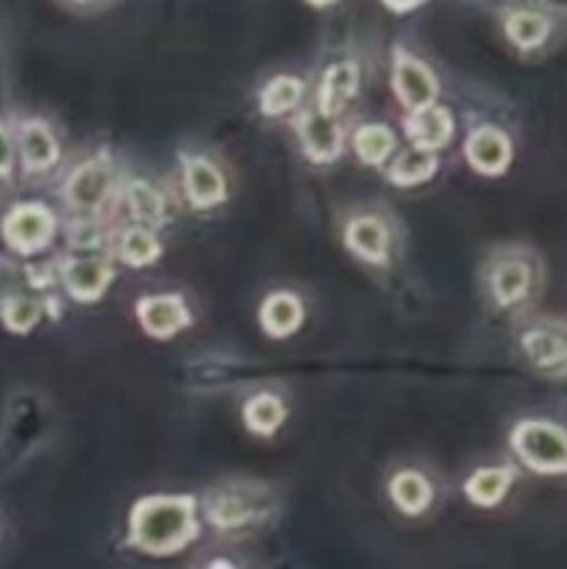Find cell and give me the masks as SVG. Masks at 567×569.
I'll return each instance as SVG.
<instances>
[{
    "instance_id": "1",
    "label": "cell",
    "mask_w": 567,
    "mask_h": 569,
    "mask_svg": "<svg viewBox=\"0 0 567 569\" xmlns=\"http://www.w3.org/2000/svg\"><path fill=\"white\" fill-rule=\"evenodd\" d=\"M198 537L192 498H145L128 517V542L142 553H178Z\"/></svg>"
},
{
    "instance_id": "2",
    "label": "cell",
    "mask_w": 567,
    "mask_h": 569,
    "mask_svg": "<svg viewBox=\"0 0 567 569\" xmlns=\"http://www.w3.org/2000/svg\"><path fill=\"white\" fill-rule=\"evenodd\" d=\"M517 456L539 472L567 470V433L550 422H520L511 433Z\"/></svg>"
},
{
    "instance_id": "3",
    "label": "cell",
    "mask_w": 567,
    "mask_h": 569,
    "mask_svg": "<svg viewBox=\"0 0 567 569\" xmlns=\"http://www.w3.org/2000/svg\"><path fill=\"white\" fill-rule=\"evenodd\" d=\"M0 233H3L6 244H9L14 253H39V250L48 248L50 239H53L56 217L53 211L42 203H20L3 217Z\"/></svg>"
},
{
    "instance_id": "4",
    "label": "cell",
    "mask_w": 567,
    "mask_h": 569,
    "mask_svg": "<svg viewBox=\"0 0 567 569\" xmlns=\"http://www.w3.org/2000/svg\"><path fill=\"white\" fill-rule=\"evenodd\" d=\"M111 194V170L103 161H83L64 183V200L78 214H98Z\"/></svg>"
},
{
    "instance_id": "5",
    "label": "cell",
    "mask_w": 567,
    "mask_h": 569,
    "mask_svg": "<svg viewBox=\"0 0 567 569\" xmlns=\"http://www.w3.org/2000/svg\"><path fill=\"white\" fill-rule=\"evenodd\" d=\"M395 92H398L400 103L406 109H422V106H431L437 100L439 87H437V78L431 76L422 61H417L415 56L404 53L398 50L395 53Z\"/></svg>"
},
{
    "instance_id": "6",
    "label": "cell",
    "mask_w": 567,
    "mask_h": 569,
    "mask_svg": "<svg viewBox=\"0 0 567 569\" xmlns=\"http://www.w3.org/2000/svg\"><path fill=\"white\" fill-rule=\"evenodd\" d=\"M59 270L67 292L81 303L98 300L111 283V267L103 259H92V256H76V259L61 261Z\"/></svg>"
},
{
    "instance_id": "7",
    "label": "cell",
    "mask_w": 567,
    "mask_h": 569,
    "mask_svg": "<svg viewBox=\"0 0 567 569\" xmlns=\"http://www.w3.org/2000/svg\"><path fill=\"white\" fill-rule=\"evenodd\" d=\"M298 137L304 144V153L315 161H331L342 150V128L334 122V114H326L320 109L300 114Z\"/></svg>"
},
{
    "instance_id": "8",
    "label": "cell",
    "mask_w": 567,
    "mask_h": 569,
    "mask_svg": "<svg viewBox=\"0 0 567 569\" xmlns=\"http://www.w3.org/2000/svg\"><path fill=\"white\" fill-rule=\"evenodd\" d=\"M17 150L26 172H44L59 161V142L48 122L42 120H22L17 126Z\"/></svg>"
},
{
    "instance_id": "9",
    "label": "cell",
    "mask_w": 567,
    "mask_h": 569,
    "mask_svg": "<svg viewBox=\"0 0 567 569\" xmlns=\"http://www.w3.org/2000/svg\"><path fill=\"white\" fill-rule=\"evenodd\" d=\"M137 317L145 331L156 339H167L189 326V311L178 295H156L142 298L137 306Z\"/></svg>"
},
{
    "instance_id": "10",
    "label": "cell",
    "mask_w": 567,
    "mask_h": 569,
    "mask_svg": "<svg viewBox=\"0 0 567 569\" xmlns=\"http://www.w3.org/2000/svg\"><path fill=\"white\" fill-rule=\"evenodd\" d=\"M465 153L467 161H470L478 172L498 176V172H504L506 167H509L511 144L509 139H506V133H500L498 128L484 126L470 133V139H467L465 144Z\"/></svg>"
},
{
    "instance_id": "11",
    "label": "cell",
    "mask_w": 567,
    "mask_h": 569,
    "mask_svg": "<svg viewBox=\"0 0 567 569\" xmlns=\"http://www.w3.org/2000/svg\"><path fill=\"white\" fill-rule=\"evenodd\" d=\"M528 359L545 372H567V328L537 326L523 337Z\"/></svg>"
},
{
    "instance_id": "12",
    "label": "cell",
    "mask_w": 567,
    "mask_h": 569,
    "mask_svg": "<svg viewBox=\"0 0 567 569\" xmlns=\"http://www.w3.org/2000/svg\"><path fill=\"white\" fill-rule=\"evenodd\" d=\"M345 244L359 259L372 261V264H384L389 256V231L378 217H354L348 222V228H345Z\"/></svg>"
},
{
    "instance_id": "13",
    "label": "cell",
    "mask_w": 567,
    "mask_h": 569,
    "mask_svg": "<svg viewBox=\"0 0 567 569\" xmlns=\"http://www.w3.org/2000/svg\"><path fill=\"white\" fill-rule=\"evenodd\" d=\"M209 520L220 531H237L256 520V503L248 492L233 487L217 489L209 498Z\"/></svg>"
},
{
    "instance_id": "14",
    "label": "cell",
    "mask_w": 567,
    "mask_h": 569,
    "mask_svg": "<svg viewBox=\"0 0 567 569\" xmlns=\"http://www.w3.org/2000/svg\"><path fill=\"white\" fill-rule=\"evenodd\" d=\"M183 187H187L189 203L198 209H211L226 198V181L222 172L206 159H189L183 170Z\"/></svg>"
},
{
    "instance_id": "15",
    "label": "cell",
    "mask_w": 567,
    "mask_h": 569,
    "mask_svg": "<svg viewBox=\"0 0 567 569\" xmlns=\"http://www.w3.org/2000/svg\"><path fill=\"white\" fill-rule=\"evenodd\" d=\"M450 131H454V122H450V114L445 109H437V106H422V109H415L409 117H406V133L415 142V148L437 150L448 142Z\"/></svg>"
},
{
    "instance_id": "16",
    "label": "cell",
    "mask_w": 567,
    "mask_h": 569,
    "mask_svg": "<svg viewBox=\"0 0 567 569\" xmlns=\"http://www.w3.org/2000/svg\"><path fill=\"white\" fill-rule=\"evenodd\" d=\"M359 89V67L354 61H337L322 72L320 81V103L317 109L326 114H339L350 98Z\"/></svg>"
},
{
    "instance_id": "17",
    "label": "cell",
    "mask_w": 567,
    "mask_h": 569,
    "mask_svg": "<svg viewBox=\"0 0 567 569\" xmlns=\"http://www.w3.org/2000/svg\"><path fill=\"white\" fill-rule=\"evenodd\" d=\"M531 287V267L523 259H500L489 270V289L500 306L520 303Z\"/></svg>"
},
{
    "instance_id": "18",
    "label": "cell",
    "mask_w": 567,
    "mask_h": 569,
    "mask_svg": "<svg viewBox=\"0 0 567 569\" xmlns=\"http://www.w3.org/2000/svg\"><path fill=\"white\" fill-rule=\"evenodd\" d=\"M261 328H265L270 337L281 339L289 333L298 331V326L304 322V303H300L295 295L289 292H276L265 300L259 311Z\"/></svg>"
},
{
    "instance_id": "19",
    "label": "cell",
    "mask_w": 567,
    "mask_h": 569,
    "mask_svg": "<svg viewBox=\"0 0 567 569\" xmlns=\"http://www.w3.org/2000/svg\"><path fill=\"white\" fill-rule=\"evenodd\" d=\"M389 495H392L395 506H398L400 511H406V515H422V511L428 509V503H431L434 489L431 483L426 481V476L406 470L392 478Z\"/></svg>"
},
{
    "instance_id": "20",
    "label": "cell",
    "mask_w": 567,
    "mask_h": 569,
    "mask_svg": "<svg viewBox=\"0 0 567 569\" xmlns=\"http://www.w3.org/2000/svg\"><path fill=\"white\" fill-rule=\"evenodd\" d=\"M511 478L515 476H511V470H506V467H489V470H478L476 476L467 481L465 492L476 506H495L504 500L506 492H509Z\"/></svg>"
},
{
    "instance_id": "21",
    "label": "cell",
    "mask_w": 567,
    "mask_h": 569,
    "mask_svg": "<svg viewBox=\"0 0 567 569\" xmlns=\"http://www.w3.org/2000/svg\"><path fill=\"white\" fill-rule=\"evenodd\" d=\"M437 170V156L434 150L426 148H411L398 156L392 167H389V181L400 183V187H415V183L426 181Z\"/></svg>"
},
{
    "instance_id": "22",
    "label": "cell",
    "mask_w": 567,
    "mask_h": 569,
    "mask_svg": "<svg viewBox=\"0 0 567 569\" xmlns=\"http://www.w3.org/2000/svg\"><path fill=\"white\" fill-rule=\"evenodd\" d=\"M284 420H287V409L276 395H256L245 403V426L253 433L270 437L281 428Z\"/></svg>"
},
{
    "instance_id": "23",
    "label": "cell",
    "mask_w": 567,
    "mask_h": 569,
    "mask_svg": "<svg viewBox=\"0 0 567 569\" xmlns=\"http://www.w3.org/2000/svg\"><path fill=\"white\" fill-rule=\"evenodd\" d=\"M304 98V83L298 81L295 76H278L272 81H267V87L261 89L259 94V106H261V114L267 117H276L284 114V111L295 109Z\"/></svg>"
},
{
    "instance_id": "24",
    "label": "cell",
    "mask_w": 567,
    "mask_h": 569,
    "mask_svg": "<svg viewBox=\"0 0 567 569\" xmlns=\"http://www.w3.org/2000/svg\"><path fill=\"white\" fill-rule=\"evenodd\" d=\"M128 209H131L133 220L145 222V226H159L165 220V200L156 192L150 183L145 181H131L126 189Z\"/></svg>"
},
{
    "instance_id": "25",
    "label": "cell",
    "mask_w": 567,
    "mask_h": 569,
    "mask_svg": "<svg viewBox=\"0 0 567 569\" xmlns=\"http://www.w3.org/2000/svg\"><path fill=\"white\" fill-rule=\"evenodd\" d=\"M354 148L365 164H381L395 150V133L387 126H365L356 131Z\"/></svg>"
},
{
    "instance_id": "26",
    "label": "cell",
    "mask_w": 567,
    "mask_h": 569,
    "mask_svg": "<svg viewBox=\"0 0 567 569\" xmlns=\"http://www.w3.org/2000/svg\"><path fill=\"white\" fill-rule=\"evenodd\" d=\"M0 320L9 331L28 333L42 320V306H39V300L26 298V295H11L0 303Z\"/></svg>"
},
{
    "instance_id": "27",
    "label": "cell",
    "mask_w": 567,
    "mask_h": 569,
    "mask_svg": "<svg viewBox=\"0 0 567 569\" xmlns=\"http://www.w3.org/2000/svg\"><path fill=\"white\" fill-rule=\"evenodd\" d=\"M548 20L537 11H515L506 20V33L517 48H537L548 37Z\"/></svg>"
},
{
    "instance_id": "28",
    "label": "cell",
    "mask_w": 567,
    "mask_h": 569,
    "mask_svg": "<svg viewBox=\"0 0 567 569\" xmlns=\"http://www.w3.org/2000/svg\"><path fill=\"white\" fill-rule=\"evenodd\" d=\"M161 253L159 242H156L153 233L148 228H131V231L122 233L120 239V259L128 261L131 267H142L156 261V256Z\"/></svg>"
},
{
    "instance_id": "29",
    "label": "cell",
    "mask_w": 567,
    "mask_h": 569,
    "mask_svg": "<svg viewBox=\"0 0 567 569\" xmlns=\"http://www.w3.org/2000/svg\"><path fill=\"white\" fill-rule=\"evenodd\" d=\"M14 156H17V139L9 131L6 122H0V178H9L14 170Z\"/></svg>"
},
{
    "instance_id": "30",
    "label": "cell",
    "mask_w": 567,
    "mask_h": 569,
    "mask_svg": "<svg viewBox=\"0 0 567 569\" xmlns=\"http://www.w3.org/2000/svg\"><path fill=\"white\" fill-rule=\"evenodd\" d=\"M384 3L392 6V9H398V11H404V9H411V6L422 3V0H384Z\"/></svg>"
},
{
    "instance_id": "31",
    "label": "cell",
    "mask_w": 567,
    "mask_h": 569,
    "mask_svg": "<svg viewBox=\"0 0 567 569\" xmlns=\"http://www.w3.org/2000/svg\"><path fill=\"white\" fill-rule=\"evenodd\" d=\"M70 3H78V6H98V3H109V0H70Z\"/></svg>"
},
{
    "instance_id": "32",
    "label": "cell",
    "mask_w": 567,
    "mask_h": 569,
    "mask_svg": "<svg viewBox=\"0 0 567 569\" xmlns=\"http://www.w3.org/2000/svg\"><path fill=\"white\" fill-rule=\"evenodd\" d=\"M309 3H315V6H326V3H331V0H309Z\"/></svg>"
}]
</instances>
